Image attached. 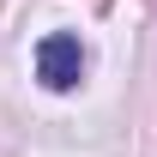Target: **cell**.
Segmentation results:
<instances>
[{"mask_svg":"<svg viewBox=\"0 0 157 157\" xmlns=\"http://www.w3.org/2000/svg\"><path fill=\"white\" fill-rule=\"evenodd\" d=\"M36 78L48 91H73L78 78H85V48H78V36H67V30L42 36L36 42Z\"/></svg>","mask_w":157,"mask_h":157,"instance_id":"6da1fadb","label":"cell"}]
</instances>
